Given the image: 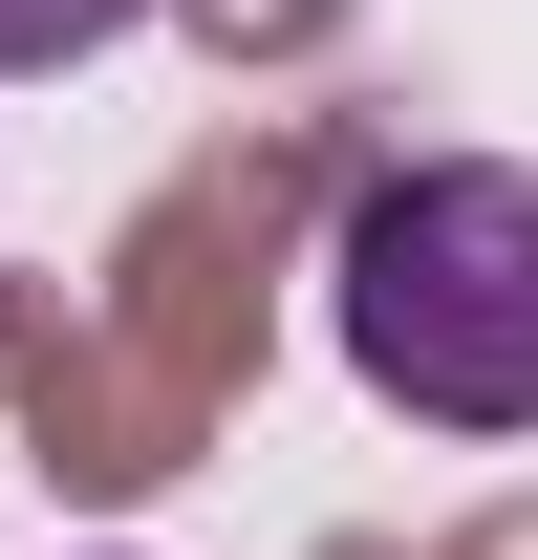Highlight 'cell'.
<instances>
[{
  "label": "cell",
  "mask_w": 538,
  "mask_h": 560,
  "mask_svg": "<svg viewBox=\"0 0 538 560\" xmlns=\"http://www.w3.org/2000/svg\"><path fill=\"white\" fill-rule=\"evenodd\" d=\"M324 324L409 431H538V173L517 151H409L324 237Z\"/></svg>",
  "instance_id": "obj_1"
},
{
  "label": "cell",
  "mask_w": 538,
  "mask_h": 560,
  "mask_svg": "<svg viewBox=\"0 0 538 560\" xmlns=\"http://www.w3.org/2000/svg\"><path fill=\"white\" fill-rule=\"evenodd\" d=\"M151 0H0V86H44V66H108Z\"/></svg>",
  "instance_id": "obj_2"
}]
</instances>
